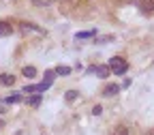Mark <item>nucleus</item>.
<instances>
[{"label":"nucleus","instance_id":"nucleus-12","mask_svg":"<svg viewBox=\"0 0 154 135\" xmlns=\"http://www.w3.org/2000/svg\"><path fill=\"white\" fill-rule=\"evenodd\" d=\"M56 73H58V75H69V73H71V69H69V67H64V64H60V67H56Z\"/></svg>","mask_w":154,"mask_h":135},{"label":"nucleus","instance_id":"nucleus-2","mask_svg":"<svg viewBox=\"0 0 154 135\" xmlns=\"http://www.w3.org/2000/svg\"><path fill=\"white\" fill-rule=\"evenodd\" d=\"M51 80H54V73H51V71H47L41 84H36V86H26V88H24V92H41V90H47V88L51 86Z\"/></svg>","mask_w":154,"mask_h":135},{"label":"nucleus","instance_id":"nucleus-8","mask_svg":"<svg viewBox=\"0 0 154 135\" xmlns=\"http://www.w3.org/2000/svg\"><path fill=\"white\" fill-rule=\"evenodd\" d=\"M94 34H96V30H84V32H77L75 39H90V36H94Z\"/></svg>","mask_w":154,"mask_h":135},{"label":"nucleus","instance_id":"nucleus-3","mask_svg":"<svg viewBox=\"0 0 154 135\" xmlns=\"http://www.w3.org/2000/svg\"><path fill=\"white\" fill-rule=\"evenodd\" d=\"M88 71L94 73V75H99V77H107L111 69H109V64H99V67H90Z\"/></svg>","mask_w":154,"mask_h":135},{"label":"nucleus","instance_id":"nucleus-13","mask_svg":"<svg viewBox=\"0 0 154 135\" xmlns=\"http://www.w3.org/2000/svg\"><path fill=\"white\" fill-rule=\"evenodd\" d=\"M32 2L36 5V7H47V5H51L54 0H32Z\"/></svg>","mask_w":154,"mask_h":135},{"label":"nucleus","instance_id":"nucleus-16","mask_svg":"<svg viewBox=\"0 0 154 135\" xmlns=\"http://www.w3.org/2000/svg\"><path fill=\"white\" fill-rule=\"evenodd\" d=\"M131 84H133V82H131V80H128V77H126V80H124V82H122V84H120V88H128V86H131Z\"/></svg>","mask_w":154,"mask_h":135},{"label":"nucleus","instance_id":"nucleus-15","mask_svg":"<svg viewBox=\"0 0 154 135\" xmlns=\"http://www.w3.org/2000/svg\"><path fill=\"white\" fill-rule=\"evenodd\" d=\"M113 135H128V131H126L124 127H120V129H118V131H116Z\"/></svg>","mask_w":154,"mask_h":135},{"label":"nucleus","instance_id":"nucleus-11","mask_svg":"<svg viewBox=\"0 0 154 135\" xmlns=\"http://www.w3.org/2000/svg\"><path fill=\"white\" fill-rule=\"evenodd\" d=\"M36 75V69L34 67H26L24 69V77H28V80H30V77H34Z\"/></svg>","mask_w":154,"mask_h":135},{"label":"nucleus","instance_id":"nucleus-17","mask_svg":"<svg viewBox=\"0 0 154 135\" xmlns=\"http://www.w3.org/2000/svg\"><path fill=\"white\" fill-rule=\"evenodd\" d=\"M2 124H5V120H0V127H2Z\"/></svg>","mask_w":154,"mask_h":135},{"label":"nucleus","instance_id":"nucleus-7","mask_svg":"<svg viewBox=\"0 0 154 135\" xmlns=\"http://www.w3.org/2000/svg\"><path fill=\"white\" fill-rule=\"evenodd\" d=\"M13 82H15V77H13V75H7V73H5V75H0V86H11Z\"/></svg>","mask_w":154,"mask_h":135},{"label":"nucleus","instance_id":"nucleus-9","mask_svg":"<svg viewBox=\"0 0 154 135\" xmlns=\"http://www.w3.org/2000/svg\"><path fill=\"white\" fill-rule=\"evenodd\" d=\"M41 101H43V96H41V94H34V96H30V99H28V103H30L32 107L41 105Z\"/></svg>","mask_w":154,"mask_h":135},{"label":"nucleus","instance_id":"nucleus-1","mask_svg":"<svg viewBox=\"0 0 154 135\" xmlns=\"http://www.w3.org/2000/svg\"><path fill=\"white\" fill-rule=\"evenodd\" d=\"M109 69H111V73H116V75H124L126 69H128V62L122 60L120 56H113V58H109Z\"/></svg>","mask_w":154,"mask_h":135},{"label":"nucleus","instance_id":"nucleus-10","mask_svg":"<svg viewBox=\"0 0 154 135\" xmlns=\"http://www.w3.org/2000/svg\"><path fill=\"white\" fill-rule=\"evenodd\" d=\"M19 99H22L19 94H11V96H5L2 103H19Z\"/></svg>","mask_w":154,"mask_h":135},{"label":"nucleus","instance_id":"nucleus-6","mask_svg":"<svg viewBox=\"0 0 154 135\" xmlns=\"http://www.w3.org/2000/svg\"><path fill=\"white\" fill-rule=\"evenodd\" d=\"M141 11H143V13L154 11V0H141Z\"/></svg>","mask_w":154,"mask_h":135},{"label":"nucleus","instance_id":"nucleus-5","mask_svg":"<svg viewBox=\"0 0 154 135\" xmlns=\"http://www.w3.org/2000/svg\"><path fill=\"white\" fill-rule=\"evenodd\" d=\"M11 32H13L11 24H7V22H0V36H9Z\"/></svg>","mask_w":154,"mask_h":135},{"label":"nucleus","instance_id":"nucleus-4","mask_svg":"<svg viewBox=\"0 0 154 135\" xmlns=\"http://www.w3.org/2000/svg\"><path fill=\"white\" fill-rule=\"evenodd\" d=\"M118 92H120V86H118V84H109V86L103 90V94H105V96H116Z\"/></svg>","mask_w":154,"mask_h":135},{"label":"nucleus","instance_id":"nucleus-14","mask_svg":"<svg viewBox=\"0 0 154 135\" xmlns=\"http://www.w3.org/2000/svg\"><path fill=\"white\" fill-rule=\"evenodd\" d=\"M64 99H66V101H73V99H77V92H75V90H66Z\"/></svg>","mask_w":154,"mask_h":135}]
</instances>
